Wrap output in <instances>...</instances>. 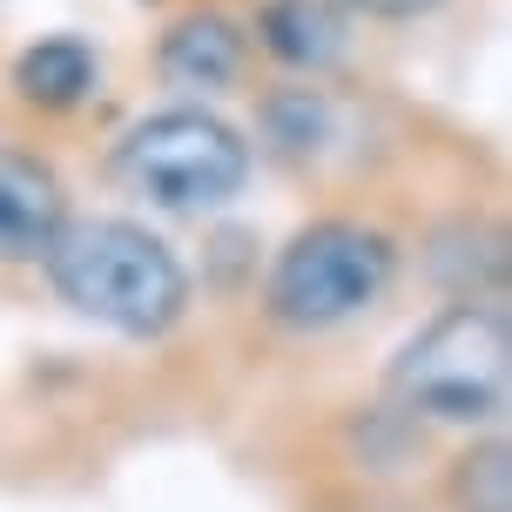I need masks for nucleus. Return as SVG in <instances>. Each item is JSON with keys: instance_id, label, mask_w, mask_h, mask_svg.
I'll list each match as a JSON object with an SVG mask.
<instances>
[{"instance_id": "nucleus-1", "label": "nucleus", "mask_w": 512, "mask_h": 512, "mask_svg": "<svg viewBox=\"0 0 512 512\" xmlns=\"http://www.w3.org/2000/svg\"><path fill=\"white\" fill-rule=\"evenodd\" d=\"M41 263H48L61 304L81 310L102 331L162 337V331H176V317L189 310V270H182V256L155 230L128 223V216L68 223Z\"/></svg>"}, {"instance_id": "nucleus-2", "label": "nucleus", "mask_w": 512, "mask_h": 512, "mask_svg": "<svg viewBox=\"0 0 512 512\" xmlns=\"http://www.w3.org/2000/svg\"><path fill=\"white\" fill-rule=\"evenodd\" d=\"M512 391V337L492 304L438 310L391 358V398L432 425H492Z\"/></svg>"}, {"instance_id": "nucleus-3", "label": "nucleus", "mask_w": 512, "mask_h": 512, "mask_svg": "<svg viewBox=\"0 0 512 512\" xmlns=\"http://www.w3.org/2000/svg\"><path fill=\"white\" fill-rule=\"evenodd\" d=\"M398 277V243L371 223H344V216H324L297 230L270 263V290L263 304L277 324L290 331H331V324H351L378 304Z\"/></svg>"}, {"instance_id": "nucleus-4", "label": "nucleus", "mask_w": 512, "mask_h": 512, "mask_svg": "<svg viewBox=\"0 0 512 512\" xmlns=\"http://www.w3.org/2000/svg\"><path fill=\"white\" fill-rule=\"evenodd\" d=\"M108 169L122 189L149 196L155 209L203 216V209H223L250 182V142L209 108H155L115 142Z\"/></svg>"}, {"instance_id": "nucleus-5", "label": "nucleus", "mask_w": 512, "mask_h": 512, "mask_svg": "<svg viewBox=\"0 0 512 512\" xmlns=\"http://www.w3.org/2000/svg\"><path fill=\"white\" fill-rule=\"evenodd\" d=\"M68 230V189L41 155L0 149V263H41Z\"/></svg>"}, {"instance_id": "nucleus-6", "label": "nucleus", "mask_w": 512, "mask_h": 512, "mask_svg": "<svg viewBox=\"0 0 512 512\" xmlns=\"http://www.w3.org/2000/svg\"><path fill=\"white\" fill-rule=\"evenodd\" d=\"M256 34H263V48L277 54L283 68H297V75H324V68H337L344 48H351V21H344L337 0H263Z\"/></svg>"}, {"instance_id": "nucleus-7", "label": "nucleus", "mask_w": 512, "mask_h": 512, "mask_svg": "<svg viewBox=\"0 0 512 512\" xmlns=\"http://www.w3.org/2000/svg\"><path fill=\"white\" fill-rule=\"evenodd\" d=\"M162 81L169 88H189V95H216L230 88L236 68H243V27L223 21V14H182L169 34H162Z\"/></svg>"}, {"instance_id": "nucleus-8", "label": "nucleus", "mask_w": 512, "mask_h": 512, "mask_svg": "<svg viewBox=\"0 0 512 512\" xmlns=\"http://www.w3.org/2000/svg\"><path fill=\"white\" fill-rule=\"evenodd\" d=\"M95 81H102V61L81 34H48V41L14 54V95L27 108H48V115L81 108L95 95Z\"/></svg>"}, {"instance_id": "nucleus-9", "label": "nucleus", "mask_w": 512, "mask_h": 512, "mask_svg": "<svg viewBox=\"0 0 512 512\" xmlns=\"http://www.w3.org/2000/svg\"><path fill=\"white\" fill-rule=\"evenodd\" d=\"M263 135H270V149H277V155L310 162V155L324 149V135H331V102H324L317 88L270 95V108H263Z\"/></svg>"}, {"instance_id": "nucleus-10", "label": "nucleus", "mask_w": 512, "mask_h": 512, "mask_svg": "<svg viewBox=\"0 0 512 512\" xmlns=\"http://www.w3.org/2000/svg\"><path fill=\"white\" fill-rule=\"evenodd\" d=\"M452 499H459V512H512V452H506V438L465 452L459 472H452Z\"/></svg>"}, {"instance_id": "nucleus-11", "label": "nucleus", "mask_w": 512, "mask_h": 512, "mask_svg": "<svg viewBox=\"0 0 512 512\" xmlns=\"http://www.w3.org/2000/svg\"><path fill=\"white\" fill-rule=\"evenodd\" d=\"M358 14H378V21H418V14H432L438 0H351Z\"/></svg>"}]
</instances>
